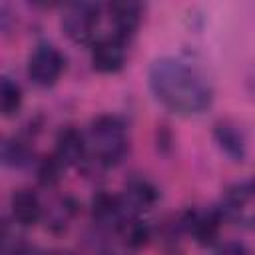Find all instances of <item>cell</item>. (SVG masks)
<instances>
[{
    "label": "cell",
    "mask_w": 255,
    "mask_h": 255,
    "mask_svg": "<svg viewBox=\"0 0 255 255\" xmlns=\"http://www.w3.org/2000/svg\"><path fill=\"white\" fill-rule=\"evenodd\" d=\"M86 137H88V147H90V157L86 165H96L100 169L118 165L126 157L128 147H129L128 128L124 120L114 114L96 116L90 122Z\"/></svg>",
    "instance_id": "7a4b0ae2"
},
{
    "label": "cell",
    "mask_w": 255,
    "mask_h": 255,
    "mask_svg": "<svg viewBox=\"0 0 255 255\" xmlns=\"http://www.w3.org/2000/svg\"><path fill=\"white\" fill-rule=\"evenodd\" d=\"M253 223H255V217H253Z\"/></svg>",
    "instance_id": "44dd1931"
},
{
    "label": "cell",
    "mask_w": 255,
    "mask_h": 255,
    "mask_svg": "<svg viewBox=\"0 0 255 255\" xmlns=\"http://www.w3.org/2000/svg\"><path fill=\"white\" fill-rule=\"evenodd\" d=\"M221 221H223V213L219 207H211V209H189L181 215L177 227L185 233H189L193 237L195 243L207 247L213 245L219 229H221Z\"/></svg>",
    "instance_id": "5b68a950"
},
{
    "label": "cell",
    "mask_w": 255,
    "mask_h": 255,
    "mask_svg": "<svg viewBox=\"0 0 255 255\" xmlns=\"http://www.w3.org/2000/svg\"><path fill=\"white\" fill-rule=\"evenodd\" d=\"M10 215L20 227H34L44 217V205L40 195L30 187L14 189L10 195Z\"/></svg>",
    "instance_id": "30bf717a"
},
{
    "label": "cell",
    "mask_w": 255,
    "mask_h": 255,
    "mask_svg": "<svg viewBox=\"0 0 255 255\" xmlns=\"http://www.w3.org/2000/svg\"><path fill=\"white\" fill-rule=\"evenodd\" d=\"M104 6L94 2H74L66 4L62 10L60 26L62 32L74 42L82 46H92L100 34V22H102Z\"/></svg>",
    "instance_id": "3957f363"
},
{
    "label": "cell",
    "mask_w": 255,
    "mask_h": 255,
    "mask_svg": "<svg viewBox=\"0 0 255 255\" xmlns=\"http://www.w3.org/2000/svg\"><path fill=\"white\" fill-rule=\"evenodd\" d=\"M66 70V58L64 54L50 42L38 44L32 54L28 56L26 74L28 80L38 88H52L58 84Z\"/></svg>",
    "instance_id": "277c9868"
},
{
    "label": "cell",
    "mask_w": 255,
    "mask_h": 255,
    "mask_svg": "<svg viewBox=\"0 0 255 255\" xmlns=\"http://www.w3.org/2000/svg\"><path fill=\"white\" fill-rule=\"evenodd\" d=\"M116 233L122 237L124 245L129 247V249H139L151 239V227L139 215H129L120 225V229Z\"/></svg>",
    "instance_id": "5bb4252c"
},
{
    "label": "cell",
    "mask_w": 255,
    "mask_h": 255,
    "mask_svg": "<svg viewBox=\"0 0 255 255\" xmlns=\"http://www.w3.org/2000/svg\"><path fill=\"white\" fill-rule=\"evenodd\" d=\"M213 255H251V253H249V249H247L241 241H237V239H227V241L217 243Z\"/></svg>",
    "instance_id": "e0dca14e"
},
{
    "label": "cell",
    "mask_w": 255,
    "mask_h": 255,
    "mask_svg": "<svg viewBox=\"0 0 255 255\" xmlns=\"http://www.w3.org/2000/svg\"><path fill=\"white\" fill-rule=\"evenodd\" d=\"M128 42L118 36H100L90 46V64L98 74H118L126 66Z\"/></svg>",
    "instance_id": "8992f818"
},
{
    "label": "cell",
    "mask_w": 255,
    "mask_h": 255,
    "mask_svg": "<svg viewBox=\"0 0 255 255\" xmlns=\"http://www.w3.org/2000/svg\"><path fill=\"white\" fill-rule=\"evenodd\" d=\"M247 90H249V94L253 96V100H255V72L247 78Z\"/></svg>",
    "instance_id": "ac0fdd59"
},
{
    "label": "cell",
    "mask_w": 255,
    "mask_h": 255,
    "mask_svg": "<svg viewBox=\"0 0 255 255\" xmlns=\"http://www.w3.org/2000/svg\"><path fill=\"white\" fill-rule=\"evenodd\" d=\"M213 141L217 143L219 151L235 161V163H241L247 155V143H245V135L243 131L229 120H219L213 124Z\"/></svg>",
    "instance_id": "7c38bea8"
},
{
    "label": "cell",
    "mask_w": 255,
    "mask_h": 255,
    "mask_svg": "<svg viewBox=\"0 0 255 255\" xmlns=\"http://www.w3.org/2000/svg\"><path fill=\"white\" fill-rule=\"evenodd\" d=\"M147 88L161 108L181 118L199 116L213 102V86L207 76L177 56H161L149 64Z\"/></svg>",
    "instance_id": "6da1fadb"
},
{
    "label": "cell",
    "mask_w": 255,
    "mask_h": 255,
    "mask_svg": "<svg viewBox=\"0 0 255 255\" xmlns=\"http://www.w3.org/2000/svg\"><path fill=\"white\" fill-rule=\"evenodd\" d=\"M64 169H66V167L62 165V161L52 153V155L42 157V159L38 161L36 179H38V183H40L42 187H46V189L56 187V185L60 183L62 175H64Z\"/></svg>",
    "instance_id": "2e32d148"
},
{
    "label": "cell",
    "mask_w": 255,
    "mask_h": 255,
    "mask_svg": "<svg viewBox=\"0 0 255 255\" xmlns=\"http://www.w3.org/2000/svg\"><path fill=\"white\" fill-rule=\"evenodd\" d=\"M54 155L62 161L64 167H84L90 157L88 137L76 126H64L56 133Z\"/></svg>",
    "instance_id": "52a82bcc"
},
{
    "label": "cell",
    "mask_w": 255,
    "mask_h": 255,
    "mask_svg": "<svg viewBox=\"0 0 255 255\" xmlns=\"http://www.w3.org/2000/svg\"><path fill=\"white\" fill-rule=\"evenodd\" d=\"M46 255H76V253H72V251H64V249H56V251H50V253H46Z\"/></svg>",
    "instance_id": "d6986e66"
},
{
    "label": "cell",
    "mask_w": 255,
    "mask_h": 255,
    "mask_svg": "<svg viewBox=\"0 0 255 255\" xmlns=\"http://www.w3.org/2000/svg\"><path fill=\"white\" fill-rule=\"evenodd\" d=\"M157 199H159V191L149 179L135 175V177H129L126 181L122 201H124L129 215H139L141 211L151 209Z\"/></svg>",
    "instance_id": "8fae6325"
},
{
    "label": "cell",
    "mask_w": 255,
    "mask_h": 255,
    "mask_svg": "<svg viewBox=\"0 0 255 255\" xmlns=\"http://www.w3.org/2000/svg\"><path fill=\"white\" fill-rule=\"evenodd\" d=\"M102 255H120V253H116V251H104Z\"/></svg>",
    "instance_id": "ffe728a7"
},
{
    "label": "cell",
    "mask_w": 255,
    "mask_h": 255,
    "mask_svg": "<svg viewBox=\"0 0 255 255\" xmlns=\"http://www.w3.org/2000/svg\"><path fill=\"white\" fill-rule=\"evenodd\" d=\"M34 149L30 147V139L24 137H10L2 143V163L12 169H22L32 163Z\"/></svg>",
    "instance_id": "4fadbf2b"
},
{
    "label": "cell",
    "mask_w": 255,
    "mask_h": 255,
    "mask_svg": "<svg viewBox=\"0 0 255 255\" xmlns=\"http://www.w3.org/2000/svg\"><path fill=\"white\" fill-rule=\"evenodd\" d=\"M106 12L112 22V34L124 42L135 36L143 20V6L137 2H112L106 6Z\"/></svg>",
    "instance_id": "9c48e42d"
},
{
    "label": "cell",
    "mask_w": 255,
    "mask_h": 255,
    "mask_svg": "<svg viewBox=\"0 0 255 255\" xmlns=\"http://www.w3.org/2000/svg\"><path fill=\"white\" fill-rule=\"evenodd\" d=\"M90 207H92L94 223L98 227L114 231V233L129 217V213H128V209L122 201V195H116V193H110V191H104V189L94 193Z\"/></svg>",
    "instance_id": "ba28073f"
},
{
    "label": "cell",
    "mask_w": 255,
    "mask_h": 255,
    "mask_svg": "<svg viewBox=\"0 0 255 255\" xmlns=\"http://www.w3.org/2000/svg\"><path fill=\"white\" fill-rule=\"evenodd\" d=\"M24 104L22 88L10 76H2L0 80V110L4 118H14Z\"/></svg>",
    "instance_id": "9a60e30c"
}]
</instances>
